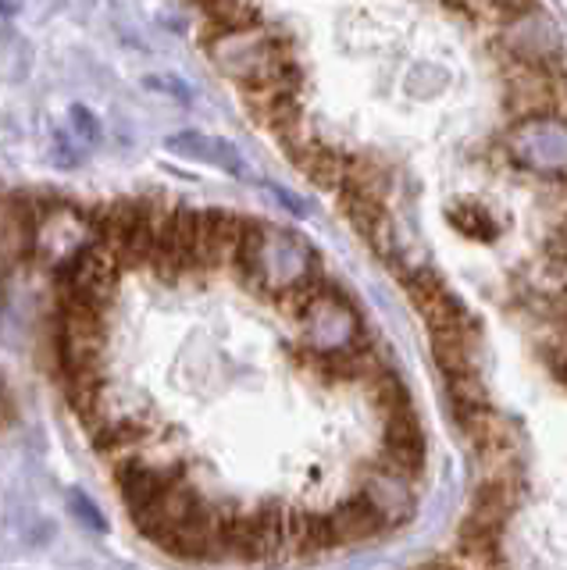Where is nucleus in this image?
<instances>
[{"instance_id": "obj_1", "label": "nucleus", "mask_w": 567, "mask_h": 570, "mask_svg": "<svg viewBox=\"0 0 567 570\" xmlns=\"http://www.w3.org/2000/svg\"><path fill=\"white\" fill-rule=\"evenodd\" d=\"M325 521H329V539L332 549H343V546H361L371 542L375 534L385 531V517L379 513V507L361 492L353 499H343L340 507L325 510Z\"/></svg>"}, {"instance_id": "obj_6", "label": "nucleus", "mask_w": 567, "mask_h": 570, "mask_svg": "<svg viewBox=\"0 0 567 570\" xmlns=\"http://www.w3.org/2000/svg\"><path fill=\"white\" fill-rule=\"evenodd\" d=\"M475 218H478V222H482V225H492V222L486 218V210H475ZM465 236H475V222H471V225L465 228Z\"/></svg>"}, {"instance_id": "obj_7", "label": "nucleus", "mask_w": 567, "mask_h": 570, "mask_svg": "<svg viewBox=\"0 0 567 570\" xmlns=\"http://www.w3.org/2000/svg\"><path fill=\"white\" fill-rule=\"evenodd\" d=\"M560 183H564V186H567V168H564V178H560Z\"/></svg>"}, {"instance_id": "obj_5", "label": "nucleus", "mask_w": 567, "mask_h": 570, "mask_svg": "<svg viewBox=\"0 0 567 570\" xmlns=\"http://www.w3.org/2000/svg\"><path fill=\"white\" fill-rule=\"evenodd\" d=\"M26 0H0V14H19V8Z\"/></svg>"}, {"instance_id": "obj_2", "label": "nucleus", "mask_w": 567, "mask_h": 570, "mask_svg": "<svg viewBox=\"0 0 567 570\" xmlns=\"http://www.w3.org/2000/svg\"><path fill=\"white\" fill-rule=\"evenodd\" d=\"M290 160H293V165L311 178V183H314L317 189H329V193L343 186L346 165H350V157H346L343 150L329 147V142H322L317 136H314V139H307L300 150H293V154H290Z\"/></svg>"}, {"instance_id": "obj_4", "label": "nucleus", "mask_w": 567, "mask_h": 570, "mask_svg": "<svg viewBox=\"0 0 567 570\" xmlns=\"http://www.w3.org/2000/svg\"><path fill=\"white\" fill-rule=\"evenodd\" d=\"M72 115H76L72 121H76V129L82 132V139H90V142H94V139L100 136V129H97V121L90 118V111H82V107H76Z\"/></svg>"}, {"instance_id": "obj_3", "label": "nucleus", "mask_w": 567, "mask_h": 570, "mask_svg": "<svg viewBox=\"0 0 567 570\" xmlns=\"http://www.w3.org/2000/svg\"><path fill=\"white\" fill-rule=\"evenodd\" d=\"M168 147L183 157H193V160H207V165H218V168H228L236 171L239 168V157L236 150L228 147L222 139H211V136H201V132H179L168 139Z\"/></svg>"}]
</instances>
